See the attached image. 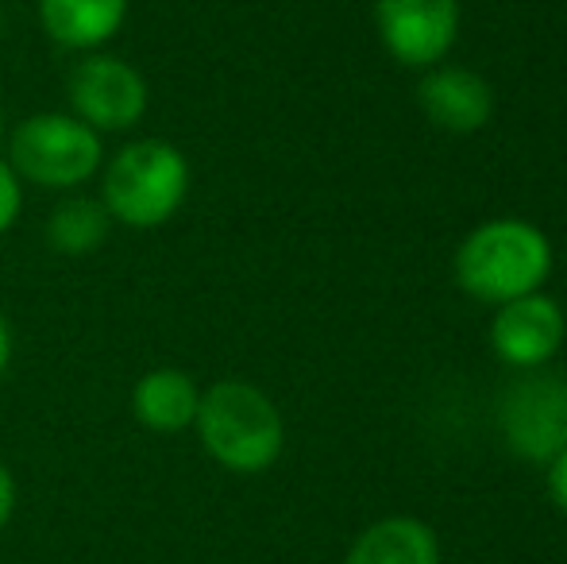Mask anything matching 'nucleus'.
<instances>
[{"instance_id":"3","label":"nucleus","mask_w":567,"mask_h":564,"mask_svg":"<svg viewBox=\"0 0 567 564\" xmlns=\"http://www.w3.org/2000/svg\"><path fill=\"white\" fill-rule=\"evenodd\" d=\"M105 209L127 228H158L189 194V163L166 140H135L105 166Z\"/></svg>"},{"instance_id":"10","label":"nucleus","mask_w":567,"mask_h":564,"mask_svg":"<svg viewBox=\"0 0 567 564\" xmlns=\"http://www.w3.org/2000/svg\"><path fill=\"white\" fill-rule=\"evenodd\" d=\"M343 564H441V542L433 526L410 514H390L351 542Z\"/></svg>"},{"instance_id":"4","label":"nucleus","mask_w":567,"mask_h":564,"mask_svg":"<svg viewBox=\"0 0 567 564\" xmlns=\"http://www.w3.org/2000/svg\"><path fill=\"white\" fill-rule=\"evenodd\" d=\"M101 136L85 121L66 113H39L12 129L8 166L16 178H28L47 189H74L101 171Z\"/></svg>"},{"instance_id":"9","label":"nucleus","mask_w":567,"mask_h":564,"mask_svg":"<svg viewBox=\"0 0 567 564\" xmlns=\"http://www.w3.org/2000/svg\"><path fill=\"white\" fill-rule=\"evenodd\" d=\"M417 105L429 124L449 136H475L494 116V90L467 66H429L417 85Z\"/></svg>"},{"instance_id":"2","label":"nucleus","mask_w":567,"mask_h":564,"mask_svg":"<svg viewBox=\"0 0 567 564\" xmlns=\"http://www.w3.org/2000/svg\"><path fill=\"white\" fill-rule=\"evenodd\" d=\"M194 425L205 452L236 475H259L282 457V414L267 391L244 379H220L202 391Z\"/></svg>"},{"instance_id":"1","label":"nucleus","mask_w":567,"mask_h":564,"mask_svg":"<svg viewBox=\"0 0 567 564\" xmlns=\"http://www.w3.org/2000/svg\"><path fill=\"white\" fill-rule=\"evenodd\" d=\"M463 294L486 306H502L533 294L553 275V240L533 221L494 217L475 225L460 240L452 259Z\"/></svg>"},{"instance_id":"16","label":"nucleus","mask_w":567,"mask_h":564,"mask_svg":"<svg viewBox=\"0 0 567 564\" xmlns=\"http://www.w3.org/2000/svg\"><path fill=\"white\" fill-rule=\"evenodd\" d=\"M12 511H16V480H12V472L0 464V530L8 526Z\"/></svg>"},{"instance_id":"15","label":"nucleus","mask_w":567,"mask_h":564,"mask_svg":"<svg viewBox=\"0 0 567 564\" xmlns=\"http://www.w3.org/2000/svg\"><path fill=\"white\" fill-rule=\"evenodd\" d=\"M545 491H548V499H553L556 511L567 514V449H560L545 464Z\"/></svg>"},{"instance_id":"13","label":"nucleus","mask_w":567,"mask_h":564,"mask_svg":"<svg viewBox=\"0 0 567 564\" xmlns=\"http://www.w3.org/2000/svg\"><path fill=\"white\" fill-rule=\"evenodd\" d=\"M113 217H109L105 202L93 197H66L47 221V244L59 256H90L105 244Z\"/></svg>"},{"instance_id":"5","label":"nucleus","mask_w":567,"mask_h":564,"mask_svg":"<svg viewBox=\"0 0 567 564\" xmlns=\"http://www.w3.org/2000/svg\"><path fill=\"white\" fill-rule=\"evenodd\" d=\"M498 437L517 460L548 464L567 449V383L553 371H517L498 399Z\"/></svg>"},{"instance_id":"14","label":"nucleus","mask_w":567,"mask_h":564,"mask_svg":"<svg viewBox=\"0 0 567 564\" xmlns=\"http://www.w3.org/2000/svg\"><path fill=\"white\" fill-rule=\"evenodd\" d=\"M20 205H23V194H20V178H16L12 166L0 158V236L16 225L20 217Z\"/></svg>"},{"instance_id":"17","label":"nucleus","mask_w":567,"mask_h":564,"mask_svg":"<svg viewBox=\"0 0 567 564\" xmlns=\"http://www.w3.org/2000/svg\"><path fill=\"white\" fill-rule=\"evenodd\" d=\"M8 356H12V329H8V317L0 314V376L8 368Z\"/></svg>"},{"instance_id":"8","label":"nucleus","mask_w":567,"mask_h":564,"mask_svg":"<svg viewBox=\"0 0 567 564\" xmlns=\"http://www.w3.org/2000/svg\"><path fill=\"white\" fill-rule=\"evenodd\" d=\"M567 337V317L556 298L545 290L522 294L514 301L494 306L491 317V348L509 371L545 368L560 352Z\"/></svg>"},{"instance_id":"11","label":"nucleus","mask_w":567,"mask_h":564,"mask_svg":"<svg viewBox=\"0 0 567 564\" xmlns=\"http://www.w3.org/2000/svg\"><path fill=\"white\" fill-rule=\"evenodd\" d=\"M47 35L70 51H97L127 20V0H39Z\"/></svg>"},{"instance_id":"7","label":"nucleus","mask_w":567,"mask_h":564,"mask_svg":"<svg viewBox=\"0 0 567 564\" xmlns=\"http://www.w3.org/2000/svg\"><path fill=\"white\" fill-rule=\"evenodd\" d=\"M70 105L93 132H124L147 113V82L116 54H85L70 70Z\"/></svg>"},{"instance_id":"12","label":"nucleus","mask_w":567,"mask_h":564,"mask_svg":"<svg viewBox=\"0 0 567 564\" xmlns=\"http://www.w3.org/2000/svg\"><path fill=\"white\" fill-rule=\"evenodd\" d=\"M202 391L197 383L178 368H155L135 383L132 410L143 429L151 433H182L194 425Z\"/></svg>"},{"instance_id":"6","label":"nucleus","mask_w":567,"mask_h":564,"mask_svg":"<svg viewBox=\"0 0 567 564\" xmlns=\"http://www.w3.org/2000/svg\"><path fill=\"white\" fill-rule=\"evenodd\" d=\"M374 31L402 66H441L460 35V0H374Z\"/></svg>"}]
</instances>
